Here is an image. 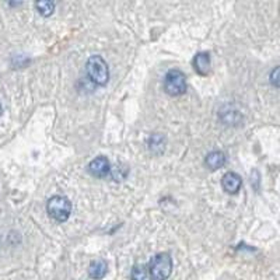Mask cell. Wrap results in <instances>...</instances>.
Listing matches in <instances>:
<instances>
[{
	"label": "cell",
	"instance_id": "10",
	"mask_svg": "<svg viewBox=\"0 0 280 280\" xmlns=\"http://www.w3.org/2000/svg\"><path fill=\"white\" fill-rule=\"evenodd\" d=\"M148 150L153 154H157V156L164 153V150H165V137L161 133L153 134L148 139Z\"/></svg>",
	"mask_w": 280,
	"mask_h": 280
},
{
	"label": "cell",
	"instance_id": "1",
	"mask_svg": "<svg viewBox=\"0 0 280 280\" xmlns=\"http://www.w3.org/2000/svg\"><path fill=\"white\" fill-rule=\"evenodd\" d=\"M85 70H87L88 79L94 84L105 85L110 80V67H108L107 62L98 55L88 58L87 65H85Z\"/></svg>",
	"mask_w": 280,
	"mask_h": 280
},
{
	"label": "cell",
	"instance_id": "5",
	"mask_svg": "<svg viewBox=\"0 0 280 280\" xmlns=\"http://www.w3.org/2000/svg\"><path fill=\"white\" fill-rule=\"evenodd\" d=\"M88 171L91 172V175L98 177V178L107 177L111 171L110 161H108L107 157H102V156L97 157V159H94L88 164Z\"/></svg>",
	"mask_w": 280,
	"mask_h": 280
},
{
	"label": "cell",
	"instance_id": "8",
	"mask_svg": "<svg viewBox=\"0 0 280 280\" xmlns=\"http://www.w3.org/2000/svg\"><path fill=\"white\" fill-rule=\"evenodd\" d=\"M108 272V264L104 261V259H97V261H93L88 266V275L91 279L99 280L102 279Z\"/></svg>",
	"mask_w": 280,
	"mask_h": 280
},
{
	"label": "cell",
	"instance_id": "12",
	"mask_svg": "<svg viewBox=\"0 0 280 280\" xmlns=\"http://www.w3.org/2000/svg\"><path fill=\"white\" fill-rule=\"evenodd\" d=\"M221 119L226 125H237L241 122V114L238 111H226V112H221Z\"/></svg>",
	"mask_w": 280,
	"mask_h": 280
},
{
	"label": "cell",
	"instance_id": "14",
	"mask_svg": "<svg viewBox=\"0 0 280 280\" xmlns=\"http://www.w3.org/2000/svg\"><path fill=\"white\" fill-rule=\"evenodd\" d=\"M269 80H270V84L276 88H280V66H276L269 76Z\"/></svg>",
	"mask_w": 280,
	"mask_h": 280
},
{
	"label": "cell",
	"instance_id": "4",
	"mask_svg": "<svg viewBox=\"0 0 280 280\" xmlns=\"http://www.w3.org/2000/svg\"><path fill=\"white\" fill-rule=\"evenodd\" d=\"M164 90L171 97H178L186 93V76L178 70L172 69L165 74L164 79Z\"/></svg>",
	"mask_w": 280,
	"mask_h": 280
},
{
	"label": "cell",
	"instance_id": "7",
	"mask_svg": "<svg viewBox=\"0 0 280 280\" xmlns=\"http://www.w3.org/2000/svg\"><path fill=\"white\" fill-rule=\"evenodd\" d=\"M210 55L209 52H199L194 58V67L200 76H206L210 72Z\"/></svg>",
	"mask_w": 280,
	"mask_h": 280
},
{
	"label": "cell",
	"instance_id": "9",
	"mask_svg": "<svg viewBox=\"0 0 280 280\" xmlns=\"http://www.w3.org/2000/svg\"><path fill=\"white\" fill-rule=\"evenodd\" d=\"M205 164L212 171L219 170L226 164V154L223 151H212L206 156Z\"/></svg>",
	"mask_w": 280,
	"mask_h": 280
},
{
	"label": "cell",
	"instance_id": "13",
	"mask_svg": "<svg viewBox=\"0 0 280 280\" xmlns=\"http://www.w3.org/2000/svg\"><path fill=\"white\" fill-rule=\"evenodd\" d=\"M35 7H37V10L39 12L41 16L49 17L53 13V10H55V3L48 1V0H41V1L35 3Z\"/></svg>",
	"mask_w": 280,
	"mask_h": 280
},
{
	"label": "cell",
	"instance_id": "3",
	"mask_svg": "<svg viewBox=\"0 0 280 280\" xmlns=\"http://www.w3.org/2000/svg\"><path fill=\"white\" fill-rule=\"evenodd\" d=\"M47 210L52 219L63 223L69 219L72 213V203L66 196H52L47 203Z\"/></svg>",
	"mask_w": 280,
	"mask_h": 280
},
{
	"label": "cell",
	"instance_id": "2",
	"mask_svg": "<svg viewBox=\"0 0 280 280\" xmlns=\"http://www.w3.org/2000/svg\"><path fill=\"white\" fill-rule=\"evenodd\" d=\"M148 272L153 280H167L172 272V259L170 254L161 252L151 259L148 265Z\"/></svg>",
	"mask_w": 280,
	"mask_h": 280
},
{
	"label": "cell",
	"instance_id": "6",
	"mask_svg": "<svg viewBox=\"0 0 280 280\" xmlns=\"http://www.w3.org/2000/svg\"><path fill=\"white\" fill-rule=\"evenodd\" d=\"M243 185V180L235 172H227L221 178V186L227 194H237Z\"/></svg>",
	"mask_w": 280,
	"mask_h": 280
},
{
	"label": "cell",
	"instance_id": "11",
	"mask_svg": "<svg viewBox=\"0 0 280 280\" xmlns=\"http://www.w3.org/2000/svg\"><path fill=\"white\" fill-rule=\"evenodd\" d=\"M131 280H151L148 268L145 266V265H136V266L132 269Z\"/></svg>",
	"mask_w": 280,
	"mask_h": 280
},
{
	"label": "cell",
	"instance_id": "15",
	"mask_svg": "<svg viewBox=\"0 0 280 280\" xmlns=\"http://www.w3.org/2000/svg\"><path fill=\"white\" fill-rule=\"evenodd\" d=\"M0 115H1V105H0Z\"/></svg>",
	"mask_w": 280,
	"mask_h": 280
}]
</instances>
